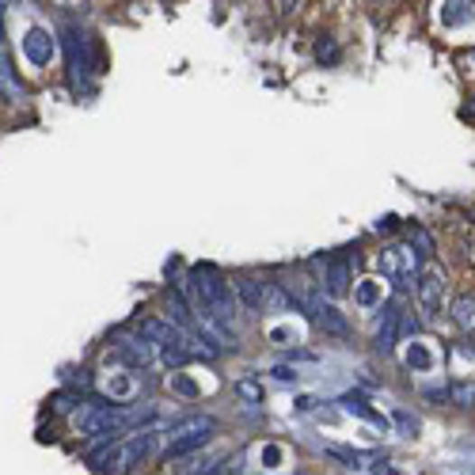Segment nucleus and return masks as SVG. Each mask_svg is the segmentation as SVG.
I'll return each instance as SVG.
<instances>
[{
	"instance_id": "412c9836",
	"label": "nucleus",
	"mask_w": 475,
	"mask_h": 475,
	"mask_svg": "<svg viewBox=\"0 0 475 475\" xmlns=\"http://www.w3.org/2000/svg\"><path fill=\"white\" fill-rule=\"evenodd\" d=\"M449 396L456 399V404H471V399H475V388H471V385H452Z\"/></svg>"
},
{
	"instance_id": "b1692460",
	"label": "nucleus",
	"mask_w": 475,
	"mask_h": 475,
	"mask_svg": "<svg viewBox=\"0 0 475 475\" xmlns=\"http://www.w3.org/2000/svg\"><path fill=\"white\" fill-rule=\"evenodd\" d=\"M274 377H278V380H297V373L289 369V365H278V369H274Z\"/></svg>"
},
{
	"instance_id": "1a4fd4ad",
	"label": "nucleus",
	"mask_w": 475,
	"mask_h": 475,
	"mask_svg": "<svg viewBox=\"0 0 475 475\" xmlns=\"http://www.w3.org/2000/svg\"><path fill=\"white\" fill-rule=\"evenodd\" d=\"M217 423L210 414H191V418H179V423L168 426V437L172 442H179V437H194V433H213Z\"/></svg>"
},
{
	"instance_id": "5701e85b",
	"label": "nucleus",
	"mask_w": 475,
	"mask_h": 475,
	"mask_svg": "<svg viewBox=\"0 0 475 475\" xmlns=\"http://www.w3.org/2000/svg\"><path fill=\"white\" fill-rule=\"evenodd\" d=\"M316 58H320V61H335V58H339V46H335V42H320V46H316Z\"/></svg>"
},
{
	"instance_id": "7ed1b4c3",
	"label": "nucleus",
	"mask_w": 475,
	"mask_h": 475,
	"mask_svg": "<svg viewBox=\"0 0 475 475\" xmlns=\"http://www.w3.org/2000/svg\"><path fill=\"white\" fill-rule=\"evenodd\" d=\"M380 270H385L388 282L407 285L423 274V255H418L411 244H392V247L380 251Z\"/></svg>"
},
{
	"instance_id": "f8f14e48",
	"label": "nucleus",
	"mask_w": 475,
	"mask_h": 475,
	"mask_svg": "<svg viewBox=\"0 0 475 475\" xmlns=\"http://www.w3.org/2000/svg\"><path fill=\"white\" fill-rule=\"evenodd\" d=\"M449 316H452V323L456 327H464V331H471V327H475V297H456L452 301V308H449Z\"/></svg>"
},
{
	"instance_id": "20e7f679",
	"label": "nucleus",
	"mask_w": 475,
	"mask_h": 475,
	"mask_svg": "<svg viewBox=\"0 0 475 475\" xmlns=\"http://www.w3.org/2000/svg\"><path fill=\"white\" fill-rule=\"evenodd\" d=\"M65 53H69V69L88 77L96 72V61H91V46H88V34H80L77 27H65Z\"/></svg>"
},
{
	"instance_id": "4468645a",
	"label": "nucleus",
	"mask_w": 475,
	"mask_h": 475,
	"mask_svg": "<svg viewBox=\"0 0 475 475\" xmlns=\"http://www.w3.org/2000/svg\"><path fill=\"white\" fill-rule=\"evenodd\" d=\"M312 320L323 327V331H331V335H346V320L335 312V308L331 304H320L316 308V312H312Z\"/></svg>"
},
{
	"instance_id": "6e6552de",
	"label": "nucleus",
	"mask_w": 475,
	"mask_h": 475,
	"mask_svg": "<svg viewBox=\"0 0 475 475\" xmlns=\"http://www.w3.org/2000/svg\"><path fill=\"white\" fill-rule=\"evenodd\" d=\"M399 323H404V312L396 304H385V320L377 327V350H392L399 339Z\"/></svg>"
},
{
	"instance_id": "f257e3e1",
	"label": "nucleus",
	"mask_w": 475,
	"mask_h": 475,
	"mask_svg": "<svg viewBox=\"0 0 475 475\" xmlns=\"http://www.w3.org/2000/svg\"><path fill=\"white\" fill-rule=\"evenodd\" d=\"M156 404H84L72 414V426L80 437H103V433H137L149 430Z\"/></svg>"
},
{
	"instance_id": "4be33fe9",
	"label": "nucleus",
	"mask_w": 475,
	"mask_h": 475,
	"mask_svg": "<svg viewBox=\"0 0 475 475\" xmlns=\"http://www.w3.org/2000/svg\"><path fill=\"white\" fill-rule=\"evenodd\" d=\"M396 423H399L404 433H418V418H411L407 411H396Z\"/></svg>"
},
{
	"instance_id": "f3484780",
	"label": "nucleus",
	"mask_w": 475,
	"mask_h": 475,
	"mask_svg": "<svg viewBox=\"0 0 475 475\" xmlns=\"http://www.w3.org/2000/svg\"><path fill=\"white\" fill-rule=\"evenodd\" d=\"M407 365H411V369H430V365H433V354L426 350V346L423 342H411V350H407Z\"/></svg>"
},
{
	"instance_id": "a211bd4d",
	"label": "nucleus",
	"mask_w": 475,
	"mask_h": 475,
	"mask_svg": "<svg viewBox=\"0 0 475 475\" xmlns=\"http://www.w3.org/2000/svg\"><path fill=\"white\" fill-rule=\"evenodd\" d=\"M342 407H346V411H354V414H361V418H369V423H377V426H385V418H380L377 411H369V407H365L361 399H354V396H346V399H342Z\"/></svg>"
},
{
	"instance_id": "0eeeda50",
	"label": "nucleus",
	"mask_w": 475,
	"mask_h": 475,
	"mask_svg": "<svg viewBox=\"0 0 475 475\" xmlns=\"http://www.w3.org/2000/svg\"><path fill=\"white\" fill-rule=\"evenodd\" d=\"M111 358H115V361H126L130 369H141V365L153 361V342H149V339H122V342H115Z\"/></svg>"
},
{
	"instance_id": "9b49d317",
	"label": "nucleus",
	"mask_w": 475,
	"mask_h": 475,
	"mask_svg": "<svg viewBox=\"0 0 475 475\" xmlns=\"http://www.w3.org/2000/svg\"><path fill=\"white\" fill-rule=\"evenodd\" d=\"M327 293H331V297H342V293H350V266H346L342 259L339 263H331V266H327Z\"/></svg>"
},
{
	"instance_id": "39448f33",
	"label": "nucleus",
	"mask_w": 475,
	"mask_h": 475,
	"mask_svg": "<svg viewBox=\"0 0 475 475\" xmlns=\"http://www.w3.org/2000/svg\"><path fill=\"white\" fill-rule=\"evenodd\" d=\"M442 274L437 270H423L418 274V282H414V293H418V304H423V312L426 316H437V308H442Z\"/></svg>"
},
{
	"instance_id": "6ab92c4d",
	"label": "nucleus",
	"mask_w": 475,
	"mask_h": 475,
	"mask_svg": "<svg viewBox=\"0 0 475 475\" xmlns=\"http://www.w3.org/2000/svg\"><path fill=\"white\" fill-rule=\"evenodd\" d=\"M236 396H244L247 404H259V399H263V388L251 385V380H236Z\"/></svg>"
},
{
	"instance_id": "9d476101",
	"label": "nucleus",
	"mask_w": 475,
	"mask_h": 475,
	"mask_svg": "<svg viewBox=\"0 0 475 475\" xmlns=\"http://www.w3.org/2000/svg\"><path fill=\"white\" fill-rule=\"evenodd\" d=\"M0 99L5 103H20L23 99V84H20V77H15V69H12V61L0 53Z\"/></svg>"
},
{
	"instance_id": "aec40b11",
	"label": "nucleus",
	"mask_w": 475,
	"mask_h": 475,
	"mask_svg": "<svg viewBox=\"0 0 475 475\" xmlns=\"http://www.w3.org/2000/svg\"><path fill=\"white\" fill-rule=\"evenodd\" d=\"M418 244V255H430L433 251V240L426 236V228H411V247Z\"/></svg>"
},
{
	"instance_id": "393cba45",
	"label": "nucleus",
	"mask_w": 475,
	"mask_h": 475,
	"mask_svg": "<svg viewBox=\"0 0 475 475\" xmlns=\"http://www.w3.org/2000/svg\"><path fill=\"white\" fill-rule=\"evenodd\" d=\"M118 396H126V392H130V380H115V385H111Z\"/></svg>"
},
{
	"instance_id": "dca6fc26",
	"label": "nucleus",
	"mask_w": 475,
	"mask_h": 475,
	"mask_svg": "<svg viewBox=\"0 0 475 475\" xmlns=\"http://www.w3.org/2000/svg\"><path fill=\"white\" fill-rule=\"evenodd\" d=\"M354 301H358L361 308H377L385 297H380V285H377V282H361V285L354 289Z\"/></svg>"
},
{
	"instance_id": "a878e982",
	"label": "nucleus",
	"mask_w": 475,
	"mask_h": 475,
	"mask_svg": "<svg viewBox=\"0 0 475 475\" xmlns=\"http://www.w3.org/2000/svg\"><path fill=\"white\" fill-rule=\"evenodd\" d=\"M0 15H5V5H0ZM0 39H5V23H0Z\"/></svg>"
},
{
	"instance_id": "2eb2a0df",
	"label": "nucleus",
	"mask_w": 475,
	"mask_h": 475,
	"mask_svg": "<svg viewBox=\"0 0 475 475\" xmlns=\"http://www.w3.org/2000/svg\"><path fill=\"white\" fill-rule=\"evenodd\" d=\"M475 15V5H464V0H449V5L442 8V20L449 23V27H456V23H468Z\"/></svg>"
},
{
	"instance_id": "ddd939ff",
	"label": "nucleus",
	"mask_w": 475,
	"mask_h": 475,
	"mask_svg": "<svg viewBox=\"0 0 475 475\" xmlns=\"http://www.w3.org/2000/svg\"><path fill=\"white\" fill-rule=\"evenodd\" d=\"M236 289H240V297H244V304L251 308V312H263V289H266V282L244 278V282H236Z\"/></svg>"
},
{
	"instance_id": "423d86ee",
	"label": "nucleus",
	"mask_w": 475,
	"mask_h": 475,
	"mask_svg": "<svg viewBox=\"0 0 475 475\" xmlns=\"http://www.w3.org/2000/svg\"><path fill=\"white\" fill-rule=\"evenodd\" d=\"M23 53L34 61V65H50V58L58 53V42H53V34L46 27H31L23 34Z\"/></svg>"
},
{
	"instance_id": "f03ea898",
	"label": "nucleus",
	"mask_w": 475,
	"mask_h": 475,
	"mask_svg": "<svg viewBox=\"0 0 475 475\" xmlns=\"http://www.w3.org/2000/svg\"><path fill=\"white\" fill-rule=\"evenodd\" d=\"M149 449H153V430H137L130 437H122L118 445L107 449L99 461H103V468L111 475H122V471H130L134 464H141L144 456H149Z\"/></svg>"
}]
</instances>
